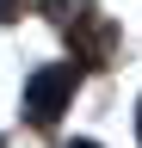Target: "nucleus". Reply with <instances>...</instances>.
Wrapping results in <instances>:
<instances>
[{"instance_id": "7ed1b4c3", "label": "nucleus", "mask_w": 142, "mask_h": 148, "mask_svg": "<svg viewBox=\"0 0 142 148\" xmlns=\"http://www.w3.org/2000/svg\"><path fill=\"white\" fill-rule=\"evenodd\" d=\"M25 6H31V0H0V25H12V18H25Z\"/></svg>"}, {"instance_id": "f03ea898", "label": "nucleus", "mask_w": 142, "mask_h": 148, "mask_svg": "<svg viewBox=\"0 0 142 148\" xmlns=\"http://www.w3.org/2000/svg\"><path fill=\"white\" fill-rule=\"evenodd\" d=\"M43 12H49V25L74 31L80 18H93V0H43Z\"/></svg>"}, {"instance_id": "f257e3e1", "label": "nucleus", "mask_w": 142, "mask_h": 148, "mask_svg": "<svg viewBox=\"0 0 142 148\" xmlns=\"http://www.w3.org/2000/svg\"><path fill=\"white\" fill-rule=\"evenodd\" d=\"M68 99H74V62L37 68V74L25 80V117H31V123H56Z\"/></svg>"}, {"instance_id": "20e7f679", "label": "nucleus", "mask_w": 142, "mask_h": 148, "mask_svg": "<svg viewBox=\"0 0 142 148\" xmlns=\"http://www.w3.org/2000/svg\"><path fill=\"white\" fill-rule=\"evenodd\" d=\"M136 142H142V105H136Z\"/></svg>"}, {"instance_id": "39448f33", "label": "nucleus", "mask_w": 142, "mask_h": 148, "mask_svg": "<svg viewBox=\"0 0 142 148\" xmlns=\"http://www.w3.org/2000/svg\"><path fill=\"white\" fill-rule=\"evenodd\" d=\"M74 148H99V142H74Z\"/></svg>"}]
</instances>
